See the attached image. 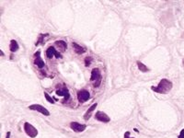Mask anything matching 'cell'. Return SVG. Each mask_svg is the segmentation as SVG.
Returning a JSON list of instances; mask_svg holds the SVG:
<instances>
[{
	"mask_svg": "<svg viewBox=\"0 0 184 138\" xmlns=\"http://www.w3.org/2000/svg\"><path fill=\"white\" fill-rule=\"evenodd\" d=\"M101 74L99 68H93L92 71H91V76H90V80L91 81H94V86L95 87H98V86L100 85L101 83Z\"/></svg>",
	"mask_w": 184,
	"mask_h": 138,
	"instance_id": "cell-2",
	"label": "cell"
},
{
	"mask_svg": "<svg viewBox=\"0 0 184 138\" xmlns=\"http://www.w3.org/2000/svg\"><path fill=\"white\" fill-rule=\"evenodd\" d=\"M91 62H92V58L91 57H86V59H85V66H89Z\"/></svg>",
	"mask_w": 184,
	"mask_h": 138,
	"instance_id": "cell-17",
	"label": "cell"
},
{
	"mask_svg": "<svg viewBox=\"0 0 184 138\" xmlns=\"http://www.w3.org/2000/svg\"><path fill=\"white\" fill-rule=\"evenodd\" d=\"M9 48H10V51L12 52H17V50H18V48H19V46H18V44H17V42L15 40H12V41H10V45H9Z\"/></svg>",
	"mask_w": 184,
	"mask_h": 138,
	"instance_id": "cell-13",
	"label": "cell"
},
{
	"mask_svg": "<svg viewBox=\"0 0 184 138\" xmlns=\"http://www.w3.org/2000/svg\"><path fill=\"white\" fill-rule=\"evenodd\" d=\"M183 66H184V60H183Z\"/></svg>",
	"mask_w": 184,
	"mask_h": 138,
	"instance_id": "cell-22",
	"label": "cell"
},
{
	"mask_svg": "<svg viewBox=\"0 0 184 138\" xmlns=\"http://www.w3.org/2000/svg\"><path fill=\"white\" fill-rule=\"evenodd\" d=\"M171 88H172V83L167 79H162L157 86H152V90L161 94L167 93L171 90Z\"/></svg>",
	"mask_w": 184,
	"mask_h": 138,
	"instance_id": "cell-1",
	"label": "cell"
},
{
	"mask_svg": "<svg viewBox=\"0 0 184 138\" xmlns=\"http://www.w3.org/2000/svg\"><path fill=\"white\" fill-rule=\"evenodd\" d=\"M124 138H134V137H130V132H125L124 134Z\"/></svg>",
	"mask_w": 184,
	"mask_h": 138,
	"instance_id": "cell-18",
	"label": "cell"
},
{
	"mask_svg": "<svg viewBox=\"0 0 184 138\" xmlns=\"http://www.w3.org/2000/svg\"><path fill=\"white\" fill-rule=\"evenodd\" d=\"M70 127L73 130L74 132L76 133H81V132H84L87 128V125L86 124H80L78 122H76V121H73L70 123Z\"/></svg>",
	"mask_w": 184,
	"mask_h": 138,
	"instance_id": "cell-5",
	"label": "cell"
},
{
	"mask_svg": "<svg viewBox=\"0 0 184 138\" xmlns=\"http://www.w3.org/2000/svg\"><path fill=\"white\" fill-rule=\"evenodd\" d=\"M1 52V55H2V56H4V52H2V51H1V52Z\"/></svg>",
	"mask_w": 184,
	"mask_h": 138,
	"instance_id": "cell-21",
	"label": "cell"
},
{
	"mask_svg": "<svg viewBox=\"0 0 184 138\" xmlns=\"http://www.w3.org/2000/svg\"><path fill=\"white\" fill-rule=\"evenodd\" d=\"M41 52L40 51H38L37 52H35V56H36V58H35V61H34V63H35V65L36 66H38L39 68H42V67H44V62L42 61V59L41 58Z\"/></svg>",
	"mask_w": 184,
	"mask_h": 138,
	"instance_id": "cell-9",
	"label": "cell"
},
{
	"mask_svg": "<svg viewBox=\"0 0 184 138\" xmlns=\"http://www.w3.org/2000/svg\"><path fill=\"white\" fill-rule=\"evenodd\" d=\"M24 131L26 132V134L31 138H35L37 136V135H38L37 129H36L33 125H31V123H29V122H26V123L24 124Z\"/></svg>",
	"mask_w": 184,
	"mask_h": 138,
	"instance_id": "cell-3",
	"label": "cell"
},
{
	"mask_svg": "<svg viewBox=\"0 0 184 138\" xmlns=\"http://www.w3.org/2000/svg\"><path fill=\"white\" fill-rule=\"evenodd\" d=\"M178 138H184V129H183V130H181V135H179V137H178Z\"/></svg>",
	"mask_w": 184,
	"mask_h": 138,
	"instance_id": "cell-19",
	"label": "cell"
},
{
	"mask_svg": "<svg viewBox=\"0 0 184 138\" xmlns=\"http://www.w3.org/2000/svg\"><path fill=\"white\" fill-rule=\"evenodd\" d=\"M137 66H138V68H139V70L141 71V72H147L148 71V68L146 67L143 63H141V62H137Z\"/></svg>",
	"mask_w": 184,
	"mask_h": 138,
	"instance_id": "cell-15",
	"label": "cell"
},
{
	"mask_svg": "<svg viewBox=\"0 0 184 138\" xmlns=\"http://www.w3.org/2000/svg\"><path fill=\"white\" fill-rule=\"evenodd\" d=\"M56 94L59 95V96H63L65 97V100H67L69 99L70 97V94H69V91L66 87H63V88H60V89H57L56 90Z\"/></svg>",
	"mask_w": 184,
	"mask_h": 138,
	"instance_id": "cell-10",
	"label": "cell"
},
{
	"mask_svg": "<svg viewBox=\"0 0 184 138\" xmlns=\"http://www.w3.org/2000/svg\"><path fill=\"white\" fill-rule=\"evenodd\" d=\"M29 109L31 110H37V111L41 112V113L43 114V115H45V116H49V115H50L49 110H46L44 107H42V106H41V105H39V104H33V105H31V106L29 107Z\"/></svg>",
	"mask_w": 184,
	"mask_h": 138,
	"instance_id": "cell-4",
	"label": "cell"
},
{
	"mask_svg": "<svg viewBox=\"0 0 184 138\" xmlns=\"http://www.w3.org/2000/svg\"><path fill=\"white\" fill-rule=\"evenodd\" d=\"M46 55H47V57L50 59L52 58L53 56H55L57 58H61V57H62V55L60 54L59 52L55 50V48L52 47V46H50V47L46 50Z\"/></svg>",
	"mask_w": 184,
	"mask_h": 138,
	"instance_id": "cell-7",
	"label": "cell"
},
{
	"mask_svg": "<svg viewBox=\"0 0 184 138\" xmlns=\"http://www.w3.org/2000/svg\"><path fill=\"white\" fill-rule=\"evenodd\" d=\"M10 137V132H7V136H6V138H9Z\"/></svg>",
	"mask_w": 184,
	"mask_h": 138,
	"instance_id": "cell-20",
	"label": "cell"
},
{
	"mask_svg": "<svg viewBox=\"0 0 184 138\" xmlns=\"http://www.w3.org/2000/svg\"><path fill=\"white\" fill-rule=\"evenodd\" d=\"M44 97H45V99L48 100L50 103H52V104L54 103V100H53V99H52V97L50 96L48 93H46V92H45V93H44Z\"/></svg>",
	"mask_w": 184,
	"mask_h": 138,
	"instance_id": "cell-16",
	"label": "cell"
},
{
	"mask_svg": "<svg viewBox=\"0 0 184 138\" xmlns=\"http://www.w3.org/2000/svg\"><path fill=\"white\" fill-rule=\"evenodd\" d=\"M89 98H90V94L87 90H80L77 93V99L79 100V102H85L89 100Z\"/></svg>",
	"mask_w": 184,
	"mask_h": 138,
	"instance_id": "cell-6",
	"label": "cell"
},
{
	"mask_svg": "<svg viewBox=\"0 0 184 138\" xmlns=\"http://www.w3.org/2000/svg\"><path fill=\"white\" fill-rule=\"evenodd\" d=\"M97 106H98V103H94L93 105H92V106H91V107L87 110V112H86V113H85V115H84V119H85L86 121H87V120H88V119L90 118L91 113L94 111V110H96Z\"/></svg>",
	"mask_w": 184,
	"mask_h": 138,
	"instance_id": "cell-11",
	"label": "cell"
},
{
	"mask_svg": "<svg viewBox=\"0 0 184 138\" xmlns=\"http://www.w3.org/2000/svg\"><path fill=\"white\" fill-rule=\"evenodd\" d=\"M55 45L58 47V49H60L61 51H65L67 47L66 43L64 41H55Z\"/></svg>",
	"mask_w": 184,
	"mask_h": 138,
	"instance_id": "cell-14",
	"label": "cell"
},
{
	"mask_svg": "<svg viewBox=\"0 0 184 138\" xmlns=\"http://www.w3.org/2000/svg\"><path fill=\"white\" fill-rule=\"evenodd\" d=\"M95 118L97 119L98 121H102V122H109V121H111L110 117L105 112H103V111H98L97 113H96V115H95Z\"/></svg>",
	"mask_w": 184,
	"mask_h": 138,
	"instance_id": "cell-8",
	"label": "cell"
},
{
	"mask_svg": "<svg viewBox=\"0 0 184 138\" xmlns=\"http://www.w3.org/2000/svg\"><path fill=\"white\" fill-rule=\"evenodd\" d=\"M72 45H73V48L75 50V52H77V53H78V54H82V53H84V52H86L85 49L83 47H81L79 44H77V42H73Z\"/></svg>",
	"mask_w": 184,
	"mask_h": 138,
	"instance_id": "cell-12",
	"label": "cell"
}]
</instances>
